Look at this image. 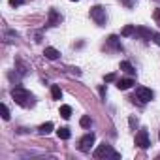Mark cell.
Instances as JSON below:
<instances>
[{"label": "cell", "mask_w": 160, "mask_h": 160, "mask_svg": "<svg viewBox=\"0 0 160 160\" xmlns=\"http://www.w3.org/2000/svg\"><path fill=\"white\" fill-rule=\"evenodd\" d=\"M132 85H134V79L132 77H124V79H119V81H117V89L119 91H128Z\"/></svg>", "instance_id": "cell-8"}, {"label": "cell", "mask_w": 160, "mask_h": 160, "mask_svg": "<svg viewBox=\"0 0 160 160\" xmlns=\"http://www.w3.org/2000/svg\"><path fill=\"white\" fill-rule=\"evenodd\" d=\"M79 124H81L83 128H91L92 121H91V117H89V115H83V117H81V121H79Z\"/></svg>", "instance_id": "cell-18"}, {"label": "cell", "mask_w": 160, "mask_h": 160, "mask_svg": "<svg viewBox=\"0 0 160 160\" xmlns=\"http://www.w3.org/2000/svg\"><path fill=\"white\" fill-rule=\"evenodd\" d=\"M12 98H13L19 106H27L28 100H32V94H30L27 89H23V87H15V89L12 91Z\"/></svg>", "instance_id": "cell-2"}, {"label": "cell", "mask_w": 160, "mask_h": 160, "mask_svg": "<svg viewBox=\"0 0 160 160\" xmlns=\"http://www.w3.org/2000/svg\"><path fill=\"white\" fill-rule=\"evenodd\" d=\"M158 138H160V134H158Z\"/></svg>", "instance_id": "cell-27"}, {"label": "cell", "mask_w": 160, "mask_h": 160, "mask_svg": "<svg viewBox=\"0 0 160 160\" xmlns=\"http://www.w3.org/2000/svg\"><path fill=\"white\" fill-rule=\"evenodd\" d=\"M108 43H109V45H111V47H113L115 51H122V45H121V42H119V38H117L115 34L108 38Z\"/></svg>", "instance_id": "cell-11"}, {"label": "cell", "mask_w": 160, "mask_h": 160, "mask_svg": "<svg viewBox=\"0 0 160 160\" xmlns=\"http://www.w3.org/2000/svg\"><path fill=\"white\" fill-rule=\"evenodd\" d=\"M51 96H53V100H60L62 98V91H60L58 85H53L51 87Z\"/></svg>", "instance_id": "cell-15"}, {"label": "cell", "mask_w": 160, "mask_h": 160, "mask_svg": "<svg viewBox=\"0 0 160 160\" xmlns=\"http://www.w3.org/2000/svg\"><path fill=\"white\" fill-rule=\"evenodd\" d=\"M94 139H96V136L92 132L85 134L81 139H79V151H81V152H91V147L94 145Z\"/></svg>", "instance_id": "cell-4"}, {"label": "cell", "mask_w": 160, "mask_h": 160, "mask_svg": "<svg viewBox=\"0 0 160 160\" xmlns=\"http://www.w3.org/2000/svg\"><path fill=\"white\" fill-rule=\"evenodd\" d=\"M23 2H25V0H10V4H12L13 8H15V6H21Z\"/></svg>", "instance_id": "cell-21"}, {"label": "cell", "mask_w": 160, "mask_h": 160, "mask_svg": "<svg viewBox=\"0 0 160 160\" xmlns=\"http://www.w3.org/2000/svg\"><path fill=\"white\" fill-rule=\"evenodd\" d=\"M154 19H156V23H158V27H160V10L154 13Z\"/></svg>", "instance_id": "cell-25"}, {"label": "cell", "mask_w": 160, "mask_h": 160, "mask_svg": "<svg viewBox=\"0 0 160 160\" xmlns=\"http://www.w3.org/2000/svg\"><path fill=\"white\" fill-rule=\"evenodd\" d=\"M104 79H106V83H111V81H115V73H108Z\"/></svg>", "instance_id": "cell-20"}, {"label": "cell", "mask_w": 160, "mask_h": 160, "mask_svg": "<svg viewBox=\"0 0 160 160\" xmlns=\"http://www.w3.org/2000/svg\"><path fill=\"white\" fill-rule=\"evenodd\" d=\"M152 40H154V43H156V45H160V34H158V32H154V34H152Z\"/></svg>", "instance_id": "cell-22"}, {"label": "cell", "mask_w": 160, "mask_h": 160, "mask_svg": "<svg viewBox=\"0 0 160 160\" xmlns=\"http://www.w3.org/2000/svg\"><path fill=\"white\" fill-rule=\"evenodd\" d=\"M55 126H53V122H43L40 128H38V134L40 136H47V134H51V130H53Z\"/></svg>", "instance_id": "cell-12"}, {"label": "cell", "mask_w": 160, "mask_h": 160, "mask_svg": "<svg viewBox=\"0 0 160 160\" xmlns=\"http://www.w3.org/2000/svg\"><path fill=\"white\" fill-rule=\"evenodd\" d=\"M136 96H138V100H139L141 104H145V102H151L154 94H152V91L147 89V87H138V89H136Z\"/></svg>", "instance_id": "cell-5"}, {"label": "cell", "mask_w": 160, "mask_h": 160, "mask_svg": "<svg viewBox=\"0 0 160 160\" xmlns=\"http://www.w3.org/2000/svg\"><path fill=\"white\" fill-rule=\"evenodd\" d=\"M136 34H138V36H141V38H145V40H151L154 32H151V30H149V28H145V27H136Z\"/></svg>", "instance_id": "cell-10"}, {"label": "cell", "mask_w": 160, "mask_h": 160, "mask_svg": "<svg viewBox=\"0 0 160 160\" xmlns=\"http://www.w3.org/2000/svg\"><path fill=\"white\" fill-rule=\"evenodd\" d=\"M43 57L49 58V60H57V58L60 57V53H58L55 47H45V49H43Z\"/></svg>", "instance_id": "cell-9"}, {"label": "cell", "mask_w": 160, "mask_h": 160, "mask_svg": "<svg viewBox=\"0 0 160 160\" xmlns=\"http://www.w3.org/2000/svg\"><path fill=\"white\" fill-rule=\"evenodd\" d=\"M94 158H121V154L108 143L98 145V149L94 151Z\"/></svg>", "instance_id": "cell-1"}, {"label": "cell", "mask_w": 160, "mask_h": 160, "mask_svg": "<svg viewBox=\"0 0 160 160\" xmlns=\"http://www.w3.org/2000/svg\"><path fill=\"white\" fill-rule=\"evenodd\" d=\"M130 126L134 128V126H138V119H134V117H130Z\"/></svg>", "instance_id": "cell-23"}, {"label": "cell", "mask_w": 160, "mask_h": 160, "mask_svg": "<svg viewBox=\"0 0 160 160\" xmlns=\"http://www.w3.org/2000/svg\"><path fill=\"white\" fill-rule=\"evenodd\" d=\"M100 96H102V98H106V87H104V85L100 87Z\"/></svg>", "instance_id": "cell-24"}, {"label": "cell", "mask_w": 160, "mask_h": 160, "mask_svg": "<svg viewBox=\"0 0 160 160\" xmlns=\"http://www.w3.org/2000/svg\"><path fill=\"white\" fill-rule=\"evenodd\" d=\"M0 111H2V119H4V121H10V109H8L6 104L0 106Z\"/></svg>", "instance_id": "cell-19"}, {"label": "cell", "mask_w": 160, "mask_h": 160, "mask_svg": "<svg viewBox=\"0 0 160 160\" xmlns=\"http://www.w3.org/2000/svg\"><path fill=\"white\" fill-rule=\"evenodd\" d=\"M57 134H58V138H60V139H70V136H72L70 128H66V126L58 128V130H57Z\"/></svg>", "instance_id": "cell-14"}, {"label": "cell", "mask_w": 160, "mask_h": 160, "mask_svg": "<svg viewBox=\"0 0 160 160\" xmlns=\"http://www.w3.org/2000/svg\"><path fill=\"white\" fill-rule=\"evenodd\" d=\"M58 113H60L62 119H70V117H72V108H70V106H60V111H58Z\"/></svg>", "instance_id": "cell-16"}, {"label": "cell", "mask_w": 160, "mask_h": 160, "mask_svg": "<svg viewBox=\"0 0 160 160\" xmlns=\"http://www.w3.org/2000/svg\"><path fill=\"white\" fill-rule=\"evenodd\" d=\"M62 23V15L57 10H49V17H47V27H57Z\"/></svg>", "instance_id": "cell-7"}, {"label": "cell", "mask_w": 160, "mask_h": 160, "mask_svg": "<svg viewBox=\"0 0 160 160\" xmlns=\"http://www.w3.org/2000/svg\"><path fill=\"white\" fill-rule=\"evenodd\" d=\"M121 70H122V72H126L128 75H134V73H136L134 66H132V64H130L128 60H122V62H121Z\"/></svg>", "instance_id": "cell-13"}, {"label": "cell", "mask_w": 160, "mask_h": 160, "mask_svg": "<svg viewBox=\"0 0 160 160\" xmlns=\"http://www.w3.org/2000/svg\"><path fill=\"white\" fill-rule=\"evenodd\" d=\"M72 2H77V0H72Z\"/></svg>", "instance_id": "cell-26"}, {"label": "cell", "mask_w": 160, "mask_h": 160, "mask_svg": "<svg viewBox=\"0 0 160 160\" xmlns=\"http://www.w3.org/2000/svg\"><path fill=\"white\" fill-rule=\"evenodd\" d=\"M136 145H138V147H141V149H147V147L151 145L147 130H139V132L136 134Z\"/></svg>", "instance_id": "cell-6"}, {"label": "cell", "mask_w": 160, "mask_h": 160, "mask_svg": "<svg viewBox=\"0 0 160 160\" xmlns=\"http://www.w3.org/2000/svg\"><path fill=\"white\" fill-rule=\"evenodd\" d=\"M91 19L98 25V27H104L106 21H108V15H106V10L102 6H94L91 8Z\"/></svg>", "instance_id": "cell-3"}, {"label": "cell", "mask_w": 160, "mask_h": 160, "mask_svg": "<svg viewBox=\"0 0 160 160\" xmlns=\"http://www.w3.org/2000/svg\"><path fill=\"white\" fill-rule=\"evenodd\" d=\"M121 34H122L124 38H126V36H132V34H136V27H134V25H126V27L121 30Z\"/></svg>", "instance_id": "cell-17"}]
</instances>
